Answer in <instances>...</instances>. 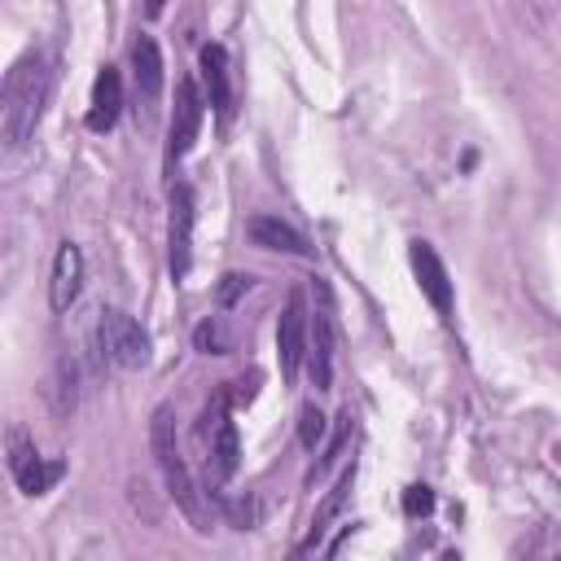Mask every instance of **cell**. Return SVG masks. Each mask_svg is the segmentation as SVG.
Listing matches in <instances>:
<instances>
[{"label":"cell","mask_w":561,"mask_h":561,"mask_svg":"<svg viewBox=\"0 0 561 561\" xmlns=\"http://www.w3.org/2000/svg\"><path fill=\"white\" fill-rule=\"evenodd\" d=\"M193 346H197L202 355H228V351H232V337H228L224 320L210 316V320H202V324L193 329Z\"/></svg>","instance_id":"obj_16"},{"label":"cell","mask_w":561,"mask_h":561,"mask_svg":"<svg viewBox=\"0 0 561 561\" xmlns=\"http://www.w3.org/2000/svg\"><path fill=\"white\" fill-rule=\"evenodd\" d=\"M131 75H136L140 101L153 105V101L162 96V83H167V75H162V53H158L153 35H136V44H131Z\"/></svg>","instance_id":"obj_14"},{"label":"cell","mask_w":561,"mask_h":561,"mask_svg":"<svg viewBox=\"0 0 561 561\" xmlns=\"http://www.w3.org/2000/svg\"><path fill=\"white\" fill-rule=\"evenodd\" d=\"M250 285H254V276H250V272H228V276L219 280V302H224V307H232L237 298H245V294H250Z\"/></svg>","instance_id":"obj_21"},{"label":"cell","mask_w":561,"mask_h":561,"mask_svg":"<svg viewBox=\"0 0 561 561\" xmlns=\"http://www.w3.org/2000/svg\"><path fill=\"white\" fill-rule=\"evenodd\" d=\"M9 473L26 495H44L61 478V460H44L22 425L9 430Z\"/></svg>","instance_id":"obj_6"},{"label":"cell","mask_w":561,"mask_h":561,"mask_svg":"<svg viewBox=\"0 0 561 561\" xmlns=\"http://www.w3.org/2000/svg\"><path fill=\"white\" fill-rule=\"evenodd\" d=\"M149 447H153V456H158V469H162V478H167L171 500L180 504V513H184L197 530H206V508H202L197 482H193V473H188V465H184V456H180V443H175V408H171V403L153 408Z\"/></svg>","instance_id":"obj_2"},{"label":"cell","mask_w":561,"mask_h":561,"mask_svg":"<svg viewBox=\"0 0 561 561\" xmlns=\"http://www.w3.org/2000/svg\"><path fill=\"white\" fill-rule=\"evenodd\" d=\"M57 83V57L48 48L26 53L22 61H13V70L4 75V92H0V140L4 149H22L31 140V131L39 127L48 96Z\"/></svg>","instance_id":"obj_1"},{"label":"cell","mask_w":561,"mask_h":561,"mask_svg":"<svg viewBox=\"0 0 561 561\" xmlns=\"http://www.w3.org/2000/svg\"><path fill=\"white\" fill-rule=\"evenodd\" d=\"M96 351H101V359L105 364H114V368H145L149 364V333L140 329V320H131L127 311H118V307H105L101 316H96Z\"/></svg>","instance_id":"obj_3"},{"label":"cell","mask_w":561,"mask_h":561,"mask_svg":"<svg viewBox=\"0 0 561 561\" xmlns=\"http://www.w3.org/2000/svg\"><path fill=\"white\" fill-rule=\"evenodd\" d=\"M557 561H561V557H557Z\"/></svg>","instance_id":"obj_23"},{"label":"cell","mask_w":561,"mask_h":561,"mask_svg":"<svg viewBox=\"0 0 561 561\" xmlns=\"http://www.w3.org/2000/svg\"><path fill=\"white\" fill-rule=\"evenodd\" d=\"M123 110V75L118 66H101L96 83H92V110H88V127L92 131H110L118 123Z\"/></svg>","instance_id":"obj_12"},{"label":"cell","mask_w":561,"mask_h":561,"mask_svg":"<svg viewBox=\"0 0 561 561\" xmlns=\"http://www.w3.org/2000/svg\"><path fill=\"white\" fill-rule=\"evenodd\" d=\"M193 188L188 184H171V219H167V250H171V276L184 280L193 267Z\"/></svg>","instance_id":"obj_8"},{"label":"cell","mask_w":561,"mask_h":561,"mask_svg":"<svg viewBox=\"0 0 561 561\" xmlns=\"http://www.w3.org/2000/svg\"><path fill=\"white\" fill-rule=\"evenodd\" d=\"M311 355V311H307V294L289 289L285 311L276 320V359H280V381L294 386L302 364Z\"/></svg>","instance_id":"obj_4"},{"label":"cell","mask_w":561,"mask_h":561,"mask_svg":"<svg viewBox=\"0 0 561 561\" xmlns=\"http://www.w3.org/2000/svg\"><path fill=\"white\" fill-rule=\"evenodd\" d=\"M346 438H351V412H346V416L337 421V434L329 438V447H324V456H320V460H316V465L307 469V482H316V478H320V473H324V469H329V465H333V460L342 456V447H346Z\"/></svg>","instance_id":"obj_19"},{"label":"cell","mask_w":561,"mask_h":561,"mask_svg":"<svg viewBox=\"0 0 561 561\" xmlns=\"http://www.w3.org/2000/svg\"><path fill=\"white\" fill-rule=\"evenodd\" d=\"M197 430H202V438H206V447H210V456H206L210 473H215L219 482L232 478L237 465H241V438H237V421H232V399H228V390H219V394L206 403Z\"/></svg>","instance_id":"obj_5"},{"label":"cell","mask_w":561,"mask_h":561,"mask_svg":"<svg viewBox=\"0 0 561 561\" xmlns=\"http://www.w3.org/2000/svg\"><path fill=\"white\" fill-rule=\"evenodd\" d=\"M403 508H408L412 517H416V513H430V508H434V491H430V486H408V491H403Z\"/></svg>","instance_id":"obj_22"},{"label":"cell","mask_w":561,"mask_h":561,"mask_svg":"<svg viewBox=\"0 0 561 561\" xmlns=\"http://www.w3.org/2000/svg\"><path fill=\"white\" fill-rule=\"evenodd\" d=\"M228 517H232V526L254 530V526L263 522V500L250 491V495H241V500H232V504H228Z\"/></svg>","instance_id":"obj_20"},{"label":"cell","mask_w":561,"mask_h":561,"mask_svg":"<svg viewBox=\"0 0 561 561\" xmlns=\"http://www.w3.org/2000/svg\"><path fill=\"white\" fill-rule=\"evenodd\" d=\"M79 294H83V250L75 241H61L48 272V302L53 311H70Z\"/></svg>","instance_id":"obj_11"},{"label":"cell","mask_w":561,"mask_h":561,"mask_svg":"<svg viewBox=\"0 0 561 561\" xmlns=\"http://www.w3.org/2000/svg\"><path fill=\"white\" fill-rule=\"evenodd\" d=\"M202 83L210 92V105L219 114V123L232 118V79H228V53L224 44H206L202 48Z\"/></svg>","instance_id":"obj_15"},{"label":"cell","mask_w":561,"mask_h":561,"mask_svg":"<svg viewBox=\"0 0 561 561\" xmlns=\"http://www.w3.org/2000/svg\"><path fill=\"white\" fill-rule=\"evenodd\" d=\"M324 430H329V425H324V412H320L316 403H307V408L298 412V443H302L307 451H316V443L324 438Z\"/></svg>","instance_id":"obj_18"},{"label":"cell","mask_w":561,"mask_h":561,"mask_svg":"<svg viewBox=\"0 0 561 561\" xmlns=\"http://www.w3.org/2000/svg\"><path fill=\"white\" fill-rule=\"evenodd\" d=\"M245 237L259 245V250H280V254H311V245L302 241L298 228H289L285 219L276 215H250L245 219Z\"/></svg>","instance_id":"obj_13"},{"label":"cell","mask_w":561,"mask_h":561,"mask_svg":"<svg viewBox=\"0 0 561 561\" xmlns=\"http://www.w3.org/2000/svg\"><path fill=\"white\" fill-rule=\"evenodd\" d=\"M333 359H337V324H333V307L320 289V307L311 311V377H316V390H333Z\"/></svg>","instance_id":"obj_9"},{"label":"cell","mask_w":561,"mask_h":561,"mask_svg":"<svg viewBox=\"0 0 561 561\" xmlns=\"http://www.w3.org/2000/svg\"><path fill=\"white\" fill-rule=\"evenodd\" d=\"M408 259H412L416 285H421V294L430 298V307H434L438 316H451V280H447V267H443L438 250L416 237V241L408 245Z\"/></svg>","instance_id":"obj_10"},{"label":"cell","mask_w":561,"mask_h":561,"mask_svg":"<svg viewBox=\"0 0 561 561\" xmlns=\"http://www.w3.org/2000/svg\"><path fill=\"white\" fill-rule=\"evenodd\" d=\"M202 92L193 79H180L175 83V110H171V127H167V162L175 167L193 145H197V131H202Z\"/></svg>","instance_id":"obj_7"},{"label":"cell","mask_w":561,"mask_h":561,"mask_svg":"<svg viewBox=\"0 0 561 561\" xmlns=\"http://www.w3.org/2000/svg\"><path fill=\"white\" fill-rule=\"evenodd\" d=\"M75 381H79V368H75L70 359H61V364H57V390H53V403H57V412H70V408H75V399H79Z\"/></svg>","instance_id":"obj_17"}]
</instances>
